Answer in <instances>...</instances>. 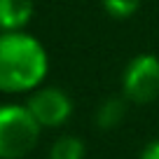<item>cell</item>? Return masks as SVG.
Returning a JSON list of instances; mask_svg holds the SVG:
<instances>
[{"label":"cell","instance_id":"cell-8","mask_svg":"<svg viewBox=\"0 0 159 159\" xmlns=\"http://www.w3.org/2000/svg\"><path fill=\"white\" fill-rule=\"evenodd\" d=\"M140 0H103V10L112 19H129L138 12Z\"/></svg>","mask_w":159,"mask_h":159},{"label":"cell","instance_id":"cell-4","mask_svg":"<svg viewBox=\"0 0 159 159\" xmlns=\"http://www.w3.org/2000/svg\"><path fill=\"white\" fill-rule=\"evenodd\" d=\"M38 124L42 129H56L63 126L73 117V98L59 87H38L26 101Z\"/></svg>","mask_w":159,"mask_h":159},{"label":"cell","instance_id":"cell-2","mask_svg":"<svg viewBox=\"0 0 159 159\" xmlns=\"http://www.w3.org/2000/svg\"><path fill=\"white\" fill-rule=\"evenodd\" d=\"M42 126L26 105H0V159H26L35 150Z\"/></svg>","mask_w":159,"mask_h":159},{"label":"cell","instance_id":"cell-7","mask_svg":"<svg viewBox=\"0 0 159 159\" xmlns=\"http://www.w3.org/2000/svg\"><path fill=\"white\" fill-rule=\"evenodd\" d=\"M87 145L77 136H61L54 140V145L49 148V157L47 159H84Z\"/></svg>","mask_w":159,"mask_h":159},{"label":"cell","instance_id":"cell-6","mask_svg":"<svg viewBox=\"0 0 159 159\" xmlns=\"http://www.w3.org/2000/svg\"><path fill=\"white\" fill-rule=\"evenodd\" d=\"M126 108H129V101L124 96H110L96 110V126L101 131H112L117 129L126 117Z\"/></svg>","mask_w":159,"mask_h":159},{"label":"cell","instance_id":"cell-5","mask_svg":"<svg viewBox=\"0 0 159 159\" xmlns=\"http://www.w3.org/2000/svg\"><path fill=\"white\" fill-rule=\"evenodd\" d=\"M35 14V0H0V30H21Z\"/></svg>","mask_w":159,"mask_h":159},{"label":"cell","instance_id":"cell-1","mask_svg":"<svg viewBox=\"0 0 159 159\" xmlns=\"http://www.w3.org/2000/svg\"><path fill=\"white\" fill-rule=\"evenodd\" d=\"M49 68V59L40 40L24 30L0 33V91L26 94L35 91Z\"/></svg>","mask_w":159,"mask_h":159},{"label":"cell","instance_id":"cell-9","mask_svg":"<svg viewBox=\"0 0 159 159\" xmlns=\"http://www.w3.org/2000/svg\"><path fill=\"white\" fill-rule=\"evenodd\" d=\"M140 159H159V138L145 145L143 152H140Z\"/></svg>","mask_w":159,"mask_h":159},{"label":"cell","instance_id":"cell-3","mask_svg":"<svg viewBox=\"0 0 159 159\" xmlns=\"http://www.w3.org/2000/svg\"><path fill=\"white\" fill-rule=\"evenodd\" d=\"M122 94L129 103H152L159 98V59L154 54H138L129 61L122 75Z\"/></svg>","mask_w":159,"mask_h":159}]
</instances>
